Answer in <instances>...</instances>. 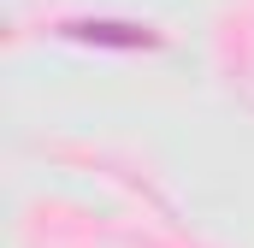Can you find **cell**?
I'll use <instances>...</instances> for the list:
<instances>
[{
  "instance_id": "cell-1",
  "label": "cell",
  "mask_w": 254,
  "mask_h": 248,
  "mask_svg": "<svg viewBox=\"0 0 254 248\" xmlns=\"http://www.w3.org/2000/svg\"><path fill=\"white\" fill-rule=\"evenodd\" d=\"M60 36H71V42H101V48H154V36L136 30V24H65Z\"/></svg>"
}]
</instances>
